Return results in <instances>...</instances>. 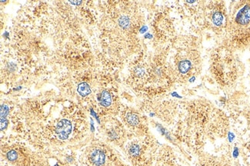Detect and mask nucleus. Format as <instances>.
I'll use <instances>...</instances> for the list:
<instances>
[{"label": "nucleus", "mask_w": 250, "mask_h": 166, "mask_svg": "<svg viewBox=\"0 0 250 166\" xmlns=\"http://www.w3.org/2000/svg\"><path fill=\"white\" fill-rule=\"evenodd\" d=\"M230 32L233 40L241 44L250 38V2H245L231 20Z\"/></svg>", "instance_id": "obj_1"}, {"label": "nucleus", "mask_w": 250, "mask_h": 166, "mask_svg": "<svg viewBox=\"0 0 250 166\" xmlns=\"http://www.w3.org/2000/svg\"><path fill=\"white\" fill-rule=\"evenodd\" d=\"M73 125L72 122L68 119H62L59 122L55 128V132L61 141H65L69 139L72 132H73Z\"/></svg>", "instance_id": "obj_2"}, {"label": "nucleus", "mask_w": 250, "mask_h": 166, "mask_svg": "<svg viewBox=\"0 0 250 166\" xmlns=\"http://www.w3.org/2000/svg\"><path fill=\"white\" fill-rule=\"evenodd\" d=\"M98 102L102 107L109 108L113 103V96L109 91L104 90L98 96Z\"/></svg>", "instance_id": "obj_3"}, {"label": "nucleus", "mask_w": 250, "mask_h": 166, "mask_svg": "<svg viewBox=\"0 0 250 166\" xmlns=\"http://www.w3.org/2000/svg\"><path fill=\"white\" fill-rule=\"evenodd\" d=\"M77 92L81 97H86L92 93V89L88 83H81L77 86Z\"/></svg>", "instance_id": "obj_4"}, {"label": "nucleus", "mask_w": 250, "mask_h": 166, "mask_svg": "<svg viewBox=\"0 0 250 166\" xmlns=\"http://www.w3.org/2000/svg\"><path fill=\"white\" fill-rule=\"evenodd\" d=\"M125 121L130 126H138L140 123V117L136 113L133 112H128L125 116Z\"/></svg>", "instance_id": "obj_5"}, {"label": "nucleus", "mask_w": 250, "mask_h": 166, "mask_svg": "<svg viewBox=\"0 0 250 166\" xmlns=\"http://www.w3.org/2000/svg\"><path fill=\"white\" fill-rule=\"evenodd\" d=\"M178 69L182 74H186L191 69V62L188 60H183L178 65Z\"/></svg>", "instance_id": "obj_6"}, {"label": "nucleus", "mask_w": 250, "mask_h": 166, "mask_svg": "<svg viewBox=\"0 0 250 166\" xmlns=\"http://www.w3.org/2000/svg\"><path fill=\"white\" fill-rule=\"evenodd\" d=\"M129 154L133 158L140 156V154H141V148H140V145L136 144V143L131 145L129 148Z\"/></svg>", "instance_id": "obj_7"}, {"label": "nucleus", "mask_w": 250, "mask_h": 166, "mask_svg": "<svg viewBox=\"0 0 250 166\" xmlns=\"http://www.w3.org/2000/svg\"><path fill=\"white\" fill-rule=\"evenodd\" d=\"M212 21L216 26H221L224 21V17L221 12H216L212 15Z\"/></svg>", "instance_id": "obj_8"}, {"label": "nucleus", "mask_w": 250, "mask_h": 166, "mask_svg": "<svg viewBox=\"0 0 250 166\" xmlns=\"http://www.w3.org/2000/svg\"><path fill=\"white\" fill-rule=\"evenodd\" d=\"M119 25L121 26L123 29H127L129 28V25H130V20L127 17H122L119 20Z\"/></svg>", "instance_id": "obj_9"}, {"label": "nucleus", "mask_w": 250, "mask_h": 166, "mask_svg": "<svg viewBox=\"0 0 250 166\" xmlns=\"http://www.w3.org/2000/svg\"><path fill=\"white\" fill-rule=\"evenodd\" d=\"M9 112V107L6 105H1V119H6Z\"/></svg>", "instance_id": "obj_10"}, {"label": "nucleus", "mask_w": 250, "mask_h": 166, "mask_svg": "<svg viewBox=\"0 0 250 166\" xmlns=\"http://www.w3.org/2000/svg\"><path fill=\"white\" fill-rule=\"evenodd\" d=\"M135 74L139 77H142V76L145 75V70L143 68H136V70H135Z\"/></svg>", "instance_id": "obj_11"}, {"label": "nucleus", "mask_w": 250, "mask_h": 166, "mask_svg": "<svg viewBox=\"0 0 250 166\" xmlns=\"http://www.w3.org/2000/svg\"><path fill=\"white\" fill-rule=\"evenodd\" d=\"M70 3L73 4V5H76V6H78V5L82 3V1H76V0H75V1H70Z\"/></svg>", "instance_id": "obj_12"}, {"label": "nucleus", "mask_w": 250, "mask_h": 166, "mask_svg": "<svg viewBox=\"0 0 250 166\" xmlns=\"http://www.w3.org/2000/svg\"><path fill=\"white\" fill-rule=\"evenodd\" d=\"M147 28L146 27V26H144V27L142 28L141 30H140V32H141L142 33H145V31L146 30Z\"/></svg>", "instance_id": "obj_13"}, {"label": "nucleus", "mask_w": 250, "mask_h": 166, "mask_svg": "<svg viewBox=\"0 0 250 166\" xmlns=\"http://www.w3.org/2000/svg\"><path fill=\"white\" fill-rule=\"evenodd\" d=\"M60 166L59 164H56V165H55V166Z\"/></svg>", "instance_id": "obj_14"}]
</instances>
